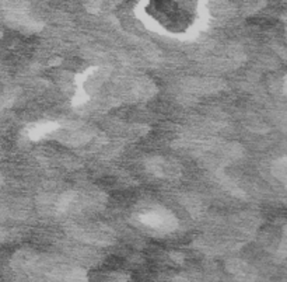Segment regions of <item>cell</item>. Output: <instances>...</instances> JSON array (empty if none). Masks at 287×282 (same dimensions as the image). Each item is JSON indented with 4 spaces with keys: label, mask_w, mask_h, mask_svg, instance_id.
<instances>
[{
    "label": "cell",
    "mask_w": 287,
    "mask_h": 282,
    "mask_svg": "<svg viewBox=\"0 0 287 282\" xmlns=\"http://www.w3.org/2000/svg\"><path fill=\"white\" fill-rule=\"evenodd\" d=\"M143 219L149 226H153L156 229L168 230V229L174 227V225H171V216L164 215L163 212H150V214H146Z\"/></svg>",
    "instance_id": "cell-1"
},
{
    "label": "cell",
    "mask_w": 287,
    "mask_h": 282,
    "mask_svg": "<svg viewBox=\"0 0 287 282\" xmlns=\"http://www.w3.org/2000/svg\"><path fill=\"white\" fill-rule=\"evenodd\" d=\"M230 271H231L234 275H237L238 278H243V279H247L251 275L250 268L244 263H241V261H232L230 264Z\"/></svg>",
    "instance_id": "cell-2"
},
{
    "label": "cell",
    "mask_w": 287,
    "mask_h": 282,
    "mask_svg": "<svg viewBox=\"0 0 287 282\" xmlns=\"http://www.w3.org/2000/svg\"><path fill=\"white\" fill-rule=\"evenodd\" d=\"M63 281L65 282H88L87 281L86 272L80 268H74L67 272L66 275L63 276Z\"/></svg>",
    "instance_id": "cell-3"
},
{
    "label": "cell",
    "mask_w": 287,
    "mask_h": 282,
    "mask_svg": "<svg viewBox=\"0 0 287 282\" xmlns=\"http://www.w3.org/2000/svg\"><path fill=\"white\" fill-rule=\"evenodd\" d=\"M128 274H122V272H111L108 276V282H128Z\"/></svg>",
    "instance_id": "cell-4"
}]
</instances>
